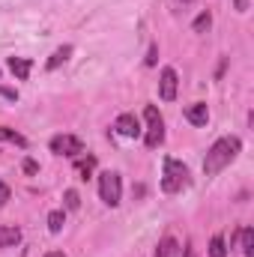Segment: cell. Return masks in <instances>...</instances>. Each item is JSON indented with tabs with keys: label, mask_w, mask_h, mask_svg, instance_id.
Masks as SVG:
<instances>
[{
	"label": "cell",
	"mask_w": 254,
	"mask_h": 257,
	"mask_svg": "<svg viewBox=\"0 0 254 257\" xmlns=\"http://www.w3.org/2000/svg\"><path fill=\"white\" fill-rule=\"evenodd\" d=\"M239 150H242V141L239 138H218L212 147H209V153H206V159H203V174L206 177H215L218 171H224L236 156H239Z\"/></svg>",
	"instance_id": "6da1fadb"
},
{
	"label": "cell",
	"mask_w": 254,
	"mask_h": 257,
	"mask_svg": "<svg viewBox=\"0 0 254 257\" xmlns=\"http://www.w3.org/2000/svg\"><path fill=\"white\" fill-rule=\"evenodd\" d=\"M191 183L189 177V168L180 162V159H165V174H162V192L168 194H177L183 192L186 186Z\"/></svg>",
	"instance_id": "7a4b0ae2"
},
{
	"label": "cell",
	"mask_w": 254,
	"mask_h": 257,
	"mask_svg": "<svg viewBox=\"0 0 254 257\" xmlns=\"http://www.w3.org/2000/svg\"><path fill=\"white\" fill-rule=\"evenodd\" d=\"M144 117H147V135H144V144H147L150 150H156V147L165 141V120H162V114H159L156 105H147V108H144Z\"/></svg>",
	"instance_id": "3957f363"
},
{
	"label": "cell",
	"mask_w": 254,
	"mask_h": 257,
	"mask_svg": "<svg viewBox=\"0 0 254 257\" xmlns=\"http://www.w3.org/2000/svg\"><path fill=\"white\" fill-rule=\"evenodd\" d=\"M99 194H102V200H105L108 206H117V203H120V197H123L120 174H114V171L99 174Z\"/></svg>",
	"instance_id": "277c9868"
},
{
	"label": "cell",
	"mask_w": 254,
	"mask_h": 257,
	"mask_svg": "<svg viewBox=\"0 0 254 257\" xmlns=\"http://www.w3.org/2000/svg\"><path fill=\"white\" fill-rule=\"evenodd\" d=\"M51 153L66 156V159H78L84 153V141L75 135H57V138H51Z\"/></svg>",
	"instance_id": "5b68a950"
},
{
	"label": "cell",
	"mask_w": 254,
	"mask_h": 257,
	"mask_svg": "<svg viewBox=\"0 0 254 257\" xmlns=\"http://www.w3.org/2000/svg\"><path fill=\"white\" fill-rule=\"evenodd\" d=\"M177 72L168 66V69H162V78H159V96L165 99V102H174L177 99Z\"/></svg>",
	"instance_id": "8992f818"
},
{
	"label": "cell",
	"mask_w": 254,
	"mask_h": 257,
	"mask_svg": "<svg viewBox=\"0 0 254 257\" xmlns=\"http://www.w3.org/2000/svg\"><path fill=\"white\" fill-rule=\"evenodd\" d=\"M114 128H117V135H123V138H138V135H141V123H138L135 114H120L117 123H114Z\"/></svg>",
	"instance_id": "52a82bcc"
},
{
	"label": "cell",
	"mask_w": 254,
	"mask_h": 257,
	"mask_svg": "<svg viewBox=\"0 0 254 257\" xmlns=\"http://www.w3.org/2000/svg\"><path fill=\"white\" fill-rule=\"evenodd\" d=\"M183 114H186V120H189L191 126H206V123H209V108H206L203 102H194V105H189Z\"/></svg>",
	"instance_id": "ba28073f"
},
{
	"label": "cell",
	"mask_w": 254,
	"mask_h": 257,
	"mask_svg": "<svg viewBox=\"0 0 254 257\" xmlns=\"http://www.w3.org/2000/svg\"><path fill=\"white\" fill-rule=\"evenodd\" d=\"M30 69H33V60H27V57H9V72L18 81H27L30 78Z\"/></svg>",
	"instance_id": "9c48e42d"
},
{
	"label": "cell",
	"mask_w": 254,
	"mask_h": 257,
	"mask_svg": "<svg viewBox=\"0 0 254 257\" xmlns=\"http://www.w3.org/2000/svg\"><path fill=\"white\" fill-rule=\"evenodd\" d=\"M18 242H21V230L9 227V224H0V248H12Z\"/></svg>",
	"instance_id": "30bf717a"
},
{
	"label": "cell",
	"mask_w": 254,
	"mask_h": 257,
	"mask_svg": "<svg viewBox=\"0 0 254 257\" xmlns=\"http://www.w3.org/2000/svg\"><path fill=\"white\" fill-rule=\"evenodd\" d=\"M69 57H72V45H60V48H57V51H54V54H51V57H48V69H51V72H54V69H60V66L66 63V60H69Z\"/></svg>",
	"instance_id": "8fae6325"
},
{
	"label": "cell",
	"mask_w": 254,
	"mask_h": 257,
	"mask_svg": "<svg viewBox=\"0 0 254 257\" xmlns=\"http://www.w3.org/2000/svg\"><path fill=\"white\" fill-rule=\"evenodd\" d=\"M239 248L245 257H254V230L251 227H242L239 230Z\"/></svg>",
	"instance_id": "7c38bea8"
},
{
	"label": "cell",
	"mask_w": 254,
	"mask_h": 257,
	"mask_svg": "<svg viewBox=\"0 0 254 257\" xmlns=\"http://www.w3.org/2000/svg\"><path fill=\"white\" fill-rule=\"evenodd\" d=\"M75 171L81 174V180H90V174L96 171V156H87V159H75Z\"/></svg>",
	"instance_id": "4fadbf2b"
},
{
	"label": "cell",
	"mask_w": 254,
	"mask_h": 257,
	"mask_svg": "<svg viewBox=\"0 0 254 257\" xmlns=\"http://www.w3.org/2000/svg\"><path fill=\"white\" fill-rule=\"evenodd\" d=\"M0 141H9V144H15V147H27V138L24 135H18L15 128H6V126H0Z\"/></svg>",
	"instance_id": "5bb4252c"
},
{
	"label": "cell",
	"mask_w": 254,
	"mask_h": 257,
	"mask_svg": "<svg viewBox=\"0 0 254 257\" xmlns=\"http://www.w3.org/2000/svg\"><path fill=\"white\" fill-rule=\"evenodd\" d=\"M174 254H177V239L174 236H165L159 242V248H156V257H174Z\"/></svg>",
	"instance_id": "9a60e30c"
},
{
	"label": "cell",
	"mask_w": 254,
	"mask_h": 257,
	"mask_svg": "<svg viewBox=\"0 0 254 257\" xmlns=\"http://www.w3.org/2000/svg\"><path fill=\"white\" fill-rule=\"evenodd\" d=\"M63 224H66L63 209H54V212H48V230H51V233H60V230H63Z\"/></svg>",
	"instance_id": "2e32d148"
},
{
	"label": "cell",
	"mask_w": 254,
	"mask_h": 257,
	"mask_svg": "<svg viewBox=\"0 0 254 257\" xmlns=\"http://www.w3.org/2000/svg\"><path fill=\"white\" fill-rule=\"evenodd\" d=\"M209 257H227V248H224V236L215 233L212 242H209Z\"/></svg>",
	"instance_id": "e0dca14e"
},
{
	"label": "cell",
	"mask_w": 254,
	"mask_h": 257,
	"mask_svg": "<svg viewBox=\"0 0 254 257\" xmlns=\"http://www.w3.org/2000/svg\"><path fill=\"white\" fill-rule=\"evenodd\" d=\"M209 24H212V15H209V12H200V15L194 18V33H203V30H209Z\"/></svg>",
	"instance_id": "ac0fdd59"
},
{
	"label": "cell",
	"mask_w": 254,
	"mask_h": 257,
	"mask_svg": "<svg viewBox=\"0 0 254 257\" xmlns=\"http://www.w3.org/2000/svg\"><path fill=\"white\" fill-rule=\"evenodd\" d=\"M63 197H66V209H78V206H81V197H78V192H75V189H69Z\"/></svg>",
	"instance_id": "d6986e66"
},
{
	"label": "cell",
	"mask_w": 254,
	"mask_h": 257,
	"mask_svg": "<svg viewBox=\"0 0 254 257\" xmlns=\"http://www.w3.org/2000/svg\"><path fill=\"white\" fill-rule=\"evenodd\" d=\"M9 197H12V192H9V186H6V183H0V206H3V203H6Z\"/></svg>",
	"instance_id": "ffe728a7"
},
{
	"label": "cell",
	"mask_w": 254,
	"mask_h": 257,
	"mask_svg": "<svg viewBox=\"0 0 254 257\" xmlns=\"http://www.w3.org/2000/svg\"><path fill=\"white\" fill-rule=\"evenodd\" d=\"M0 93H3L6 99H12V102L18 99V90H12V87H0Z\"/></svg>",
	"instance_id": "44dd1931"
},
{
	"label": "cell",
	"mask_w": 254,
	"mask_h": 257,
	"mask_svg": "<svg viewBox=\"0 0 254 257\" xmlns=\"http://www.w3.org/2000/svg\"><path fill=\"white\" fill-rule=\"evenodd\" d=\"M24 171H27V174H36V171H39V165H36L33 159H24Z\"/></svg>",
	"instance_id": "7402d4cb"
},
{
	"label": "cell",
	"mask_w": 254,
	"mask_h": 257,
	"mask_svg": "<svg viewBox=\"0 0 254 257\" xmlns=\"http://www.w3.org/2000/svg\"><path fill=\"white\" fill-rule=\"evenodd\" d=\"M156 57H159V48L153 45V48H150V54H147V66H156Z\"/></svg>",
	"instance_id": "603a6c76"
},
{
	"label": "cell",
	"mask_w": 254,
	"mask_h": 257,
	"mask_svg": "<svg viewBox=\"0 0 254 257\" xmlns=\"http://www.w3.org/2000/svg\"><path fill=\"white\" fill-rule=\"evenodd\" d=\"M245 6H248V0H236V9L239 12H245Z\"/></svg>",
	"instance_id": "cb8c5ba5"
},
{
	"label": "cell",
	"mask_w": 254,
	"mask_h": 257,
	"mask_svg": "<svg viewBox=\"0 0 254 257\" xmlns=\"http://www.w3.org/2000/svg\"><path fill=\"white\" fill-rule=\"evenodd\" d=\"M45 257H66V254H63V251H48Z\"/></svg>",
	"instance_id": "d4e9b609"
},
{
	"label": "cell",
	"mask_w": 254,
	"mask_h": 257,
	"mask_svg": "<svg viewBox=\"0 0 254 257\" xmlns=\"http://www.w3.org/2000/svg\"><path fill=\"white\" fill-rule=\"evenodd\" d=\"M186 257H194V248L191 245H186Z\"/></svg>",
	"instance_id": "484cf974"
},
{
	"label": "cell",
	"mask_w": 254,
	"mask_h": 257,
	"mask_svg": "<svg viewBox=\"0 0 254 257\" xmlns=\"http://www.w3.org/2000/svg\"><path fill=\"white\" fill-rule=\"evenodd\" d=\"M177 3H191V0H177Z\"/></svg>",
	"instance_id": "4316f807"
}]
</instances>
